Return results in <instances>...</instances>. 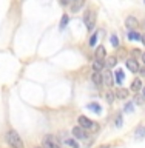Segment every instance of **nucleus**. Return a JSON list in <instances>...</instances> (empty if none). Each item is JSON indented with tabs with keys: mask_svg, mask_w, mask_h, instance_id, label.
I'll return each instance as SVG.
<instances>
[{
	"mask_svg": "<svg viewBox=\"0 0 145 148\" xmlns=\"http://www.w3.org/2000/svg\"><path fill=\"white\" fill-rule=\"evenodd\" d=\"M5 139H6V143L11 148H25V143H23V139L20 137V134H19L16 130L9 128L6 134H5Z\"/></svg>",
	"mask_w": 145,
	"mask_h": 148,
	"instance_id": "obj_1",
	"label": "nucleus"
},
{
	"mask_svg": "<svg viewBox=\"0 0 145 148\" xmlns=\"http://www.w3.org/2000/svg\"><path fill=\"white\" fill-rule=\"evenodd\" d=\"M96 22H97V14L93 8L87 9L85 14H83V23L87 25V29L88 31H93L96 26Z\"/></svg>",
	"mask_w": 145,
	"mask_h": 148,
	"instance_id": "obj_2",
	"label": "nucleus"
},
{
	"mask_svg": "<svg viewBox=\"0 0 145 148\" xmlns=\"http://www.w3.org/2000/svg\"><path fill=\"white\" fill-rule=\"evenodd\" d=\"M77 123L80 125L83 130H87V131H96V130H99V125H97L94 120H91L90 117H87V116H79Z\"/></svg>",
	"mask_w": 145,
	"mask_h": 148,
	"instance_id": "obj_3",
	"label": "nucleus"
},
{
	"mask_svg": "<svg viewBox=\"0 0 145 148\" xmlns=\"http://www.w3.org/2000/svg\"><path fill=\"white\" fill-rule=\"evenodd\" d=\"M42 145L45 148H62L60 147V142L57 140V137L53 136V134H46L42 140Z\"/></svg>",
	"mask_w": 145,
	"mask_h": 148,
	"instance_id": "obj_4",
	"label": "nucleus"
},
{
	"mask_svg": "<svg viewBox=\"0 0 145 148\" xmlns=\"http://www.w3.org/2000/svg\"><path fill=\"white\" fill-rule=\"evenodd\" d=\"M71 134H73V137L76 139V140H85V139L88 137L87 130H83L80 125H76V127H73Z\"/></svg>",
	"mask_w": 145,
	"mask_h": 148,
	"instance_id": "obj_5",
	"label": "nucleus"
},
{
	"mask_svg": "<svg viewBox=\"0 0 145 148\" xmlns=\"http://www.w3.org/2000/svg\"><path fill=\"white\" fill-rule=\"evenodd\" d=\"M91 82L94 83L97 88H100L102 85H104V74H102L100 71H93V74H91Z\"/></svg>",
	"mask_w": 145,
	"mask_h": 148,
	"instance_id": "obj_6",
	"label": "nucleus"
},
{
	"mask_svg": "<svg viewBox=\"0 0 145 148\" xmlns=\"http://www.w3.org/2000/svg\"><path fill=\"white\" fill-rule=\"evenodd\" d=\"M142 88H144V85H142V80H141V79H139V77L133 79L131 85H130V91L134 92V94H137L139 91H142Z\"/></svg>",
	"mask_w": 145,
	"mask_h": 148,
	"instance_id": "obj_7",
	"label": "nucleus"
},
{
	"mask_svg": "<svg viewBox=\"0 0 145 148\" xmlns=\"http://www.w3.org/2000/svg\"><path fill=\"white\" fill-rule=\"evenodd\" d=\"M104 85L108 88V90L113 88V85H114V74L111 73V71H107L104 74Z\"/></svg>",
	"mask_w": 145,
	"mask_h": 148,
	"instance_id": "obj_8",
	"label": "nucleus"
},
{
	"mask_svg": "<svg viewBox=\"0 0 145 148\" xmlns=\"http://www.w3.org/2000/svg\"><path fill=\"white\" fill-rule=\"evenodd\" d=\"M114 94H116V99H128V96H130V90H127V88H124V86H119L118 90L114 91Z\"/></svg>",
	"mask_w": 145,
	"mask_h": 148,
	"instance_id": "obj_9",
	"label": "nucleus"
},
{
	"mask_svg": "<svg viewBox=\"0 0 145 148\" xmlns=\"http://www.w3.org/2000/svg\"><path fill=\"white\" fill-rule=\"evenodd\" d=\"M137 25H139V20H137V18L134 17V16H128L127 18H125V26H127L128 29H131V31H133Z\"/></svg>",
	"mask_w": 145,
	"mask_h": 148,
	"instance_id": "obj_10",
	"label": "nucleus"
},
{
	"mask_svg": "<svg viewBox=\"0 0 145 148\" xmlns=\"http://www.w3.org/2000/svg\"><path fill=\"white\" fill-rule=\"evenodd\" d=\"M125 65H127V68H128L131 73H137V71H139V68H141L136 59H128L127 62H125Z\"/></svg>",
	"mask_w": 145,
	"mask_h": 148,
	"instance_id": "obj_11",
	"label": "nucleus"
},
{
	"mask_svg": "<svg viewBox=\"0 0 145 148\" xmlns=\"http://www.w3.org/2000/svg\"><path fill=\"white\" fill-rule=\"evenodd\" d=\"M85 5V0H71L69 6H71V12H79L82 9V6Z\"/></svg>",
	"mask_w": 145,
	"mask_h": 148,
	"instance_id": "obj_12",
	"label": "nucleus"
},
{
	"mask_svg": "<svg viewBox=\"0 0 145 148\" xmlns=\"http://www.w3.org/2000/svg\"><path fill=\"white\" fill-rule=\"evenodd\" d=\"M63 145L68 147V148H80V145H79L77 140H76L73 136H71V137H65V139H63Z\"/></svg>",
	"mask_w": 145,
	"mask_h": 148,
	"instance_id": "obj_13",
	"label": "nucleus"
},
{
	"mask_svg": "<svg viewBox=\"0 0 145 148\" xmlns=\"http://www.w3.org/2000/svg\"><path fill=\"white\" fill-rule=\"evenodd\" d=\"M124 79H125V74H124V69L122 68H119V69H116L114 71V82L118 83V85H122V82H124Z\"/></svg>",
	"mask_w": 145,
	"mask_h": 148,
	"instance_id": "obj_14",
	"label": "nucleus"
},
{
	"mask_svg": "<svg viewBox=\"0 0 145 148\" xmlns=\"http://www.w3.org/2000/svg\"><path fill=\"white\" fill-rule=\"evenodd\" d=\"M105 56H107L105 46L99 45V46H97V49L94 51V57H96V59H99V60H104V59H105Z\"/></svg>",
	"mask_w": 145,
	"mask_h": 148,
	"instance_id": "obj_15",
	"label": "nucleus"
},
{
	"mask_svg": "<svg viewBox=\"0 0 145 148\" xmlns=\"http://www.w3.org/2000/svg\"><path fill=\"white\" fill-rule=\"evenodd\" d=\"M105 66V62L104 60H99V59H94L93 60V65H91V68H93V71H102Z\"/></svg>",
	"mask_w": 145,
	"mask_h": 148,
	"instance_id": "obj_16",
	"label": "nucleus"
},
{
	"mask_svg": "<svg viewBox=\"0 0 145 148\" xmlns=\"http://www.w3.org/2000/svg\"><path fill=\"white\" fill-rule=\"evenodd\" d=\"M87 108H88V110H91L93 113H97V114H99L100 111H102V106L97 103V102H90V103L87 105Z\"/></svg>",
	"mask_w": 145,
	"mask_h": 148,
	"instance_id": "obj_17",
	"label": "nucleus"
},
{
	"mask_svg": "<svg viewBox=\"0 0 145 148\" xmlns=\"http://www.w3.org/2000/svg\"><path fill=\"white\" fill-rule=\"evenodd\" d=\"M134 136H136V139H144L145 137V127L144 125H139V127L134 130Z\"/></svg>",
	"mask_w": 145,
	"mask_h": 148,
	"instance_id": "obj_18",
	"label": "nucleus"
},
{
	"mask_svg": "<svg viewBox=\"0 0 145 148\" xmlns=\"http://www.w3.org/2000/svg\"><path fill=\"white\" fill-rule=\"evenodd\" d=\"M141 37H142V34H139L136 29H133V31L128 32V40H130V42H133V40H141Z\"/></svg>",
	"mask_w": 145,
	"mask_h": 148,
	"instance_id": "obj_19",
	"label": "nucleus"
},
{
	"mask_svg": "<svg viewBox=\"0 0 145 148\" xmlns=\"http://www.w3.org/2000/svg\"><path fill=\"white\" fill-rule=\"evenodd\" d=\"M68 23H69V17H68V14H63V16H62V18H60L59 28H60V29H65Z\"/></svg>",
	"mask_w": 145,
	"mask_h": 148,
	"instance_id": "obj_20",
	"label": "nucleus"
},
{
	"mask_svg": "<svg viewBox=\"0 0 145 148\" xmlns=\"http://www.w3.org/2000/svg\"><path fill=\"white\" fill-rule=\"evenodd\" d=\"M104 97H105V100L108 102V103H113L114 99H116V94H114V92L111 91V90H108V91H107L105 94H104Z\"/></svg>",
	"mask_w": 145,
	"mask_h": 148,
	"instance_id": "obj_21",
	"label": "nucleus"
},
{
	"mask_svg": "<svg viewBox=\"0 0 145 148\" xmlns=\"http://www.w3.org/2000/svg\"><path fill=\"white\" fill-rule=\"evenodd\" d=\"M116 63H118V59L114 57V56H110L108 59H107V62H105V65L108 68H113V66H116Z\"/></svg>",
	"mask_w": 145,
	"mask_h": 148,
	"instance_id": "obj_22",
	"label": "nucleus"
},
{
	"mask_svg": "<svg viewBox=\"0 0 145 148\" xmlns=\"http://www.w3.org/2000/svg\"><path fill=\"white\" fill-rule=\"evenodd\" d=\"M114 123H116V127H118V128H120V127H122V123H124V117H122V113H118V114H116Z\"/></svg>",
	"mask_w": 145,
	"mask_h": 148,
	"instance_id": "obj_23",
	"label": "nucleus"
},
{
	"mask_svg": "<svg viewBox=\"0 0 145 148\" xmlns=\"http://www.w3.org/2000/svg\"><path fill=\"white\" fill-rule=\"evenodd\" d=\"M97 39H99V32H93L91 34V37H90V46H96V42H97Z\"/></svg>",
	"mask_w": 145,
	"mask_h": 148,
	"instance_id": "obj_24",
	"label": "nucleus"
},
{
	"mask_svg": "<svg viewBox=\"0 0 145 148\" xmlns=\"http://www.w3.org/2000/svg\"><path fill=\"white\" fill-rule=\"evenodd\" d=\"M133 110H134V102H128V103L124 106V111H127V113H131Z\"/></svg>",
	"mask_w": 145,
	"mask_h": 148,
	"instance_id": "obj_25",
	"label": "nucleus"
},
{
	"mask_svg": "<svg viewBox=\"0 0 145 148\" xmlns=\"http://www.w3.org/2000/svg\"><path fill=\"white\" fill-rule=\"evenodd\" d=\"M144 99H145L144 96H141V94H137L136 97H134V103H137V105H144V102H145Z\"/></svg>",
	"mask_w": 145,
	"mask_h": 148,
	"instance_id": "obj_26",
	"label": "nucleus"
},
{
	"mask_svg": "<svg viewBox=\"0 0 145 148\" xmlns=\"http://www.w3.org/2000/svg\"><path fill=\"white\" fill-rule=\"evenodd\" d=\"M111 45H113L114 48H118V46H119V40H118V36H111Z\"/></svg>",
	"mask_w": 145,
	"mask_h": 148,
	"instance_id": "obj_27",
	"label": "nucleus"
},
{
	"mask_svg": "<svg viewBox=\"0 0 145 148\" xmlns=\"http://www.w3.org/2000/svg\"><path fill=\"white\" fill-rule=\"evenodd\" d=\"M59 3L62 5V6H68V5L71 3V0H59Z\"/></svg>",
	"mask_w": 145,
	"mask_h": 148,
	"instance_id": "obj_28",
	"label": "nucleus"
},
{
	"mask_svg": "<svg viewBox=\"0 0 145 148\" xmlns=\"http://www.w3.org/2000/svg\"><path fill=\"white\" fill-rule=\"evenodd\" d=\"M137 73L141 74V76H144V77H145V66H144V68H139V71H137Z\"/></svg>",
	"mask_w": 145,
	"mask_h": 148,
	"instance_id": "obj_29",
	"label": "nucleus"
},
{
	"mask_svg": "<svg viewBox=\"0 0 145 148\" xmlns=\"http://www.w3.org/2000/svg\"><path fill=\"white\" fill-rule=\"evenodd\" d=\"M141 42H142V43H144V46H145V34L141 37Z\"/></svg>",
	"mask_w": 145,
	"mask_h": 148,
	"instance_id": "obj_30",
	"label": "nucleus"
},
{
	"mask_svg": "<svg viewBox=\"0 0 145 148\" xmlns=\"http://www.w3.org/2000/svg\"><path fill=\"white\" fill-rule=\"evenodd\" d=\"M141 57H142V62H144V65H145V53H142Z\"/></svg>",
	"mask_w": 145,
	"mask_h": 148,
	"instance_id": "obj_31",
	"label": "nucleus"
},
{
	"mask_svg": "<svg viewBox=\"0 0 145 148\" xmlns=\"http://www.w3.org/2000/svg\"><path fill=\"white\" fill-rule=\"evenodd\" d=\"M142 96H144V97H145V86H144V88H142Z\"/></svg>",
	"mask_w": 145,
	"mask_h": 148,
	"instance_id": "obj_32",
	"label": "nucleus"
},
{
	"mask_svg": "<svg viewBox=\"0 0 145 148\" xmlns=\"http://www.w3.org/2000/svg\"><path fill=\"white\" fill-rule=\"evenodd\" d=\"M34 148H45L43 145H39V147H34Z\"/></svg>",
	"mask_w": 145,
	"mask_h": 148,
	"instance_id": "obj_33",
	"label": "nucleus"
},
{
	"mask_svg": "<svg viewBox=\"0 0 145 148\" xmlns=\"http://www.w3.org/2000/svg\"><path fill=\"white\" fill-rule=\"evenodd\" d=\"M144 26H145V20H144Z\"/></svg>",
	"mask_w": 145,
	"mask_h": 148,
	"instance_id": "obj_34",
	"label": "nucleus"
},
{
	"mask_svg": "<svg viewBox=\"0 0 145 148\" xmlns=\"http://www.w3.org/2000/svg\"><path fill=\"white\" fill-rule=\"evenodd\" d=\"M9 148H11V147H9Z\"/></svg>",
	"mask_w": 145,
	"mask_h": 148,
	"instance_id": "obj_35",
	"label": "nucleus"
}]
</instances>
